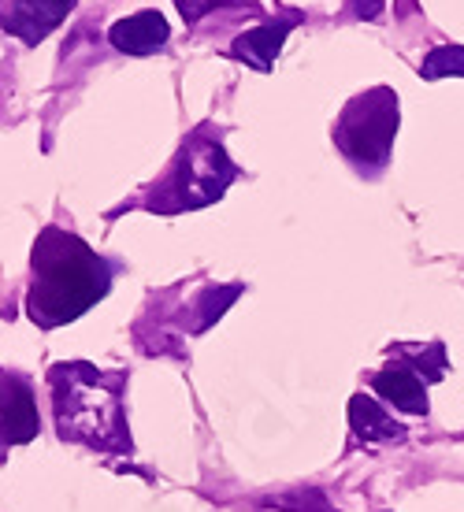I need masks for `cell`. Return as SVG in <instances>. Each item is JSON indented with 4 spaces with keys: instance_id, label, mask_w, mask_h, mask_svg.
<instances>
[{
    "instance_id": "1",
    "label": "cell",
    "mask_w": 464,
    "mask_h": 512,
    "mask_svg": "<svg viewBox=\"0 0 464 512\" xmlns=\"http://www.w3.org/2000/svg\"><path fill=\"white\" fill-rule=\"evenodd\" d=\"M30 268H34V282L26 294V312L45 331L90 312L112 286L108 260L93 253L78 234H67L60 227L41 231Z\"/></svg>"
},
{
    "instance_id": "2",
    "label": "cell",
    "mask_w": 464,
    "mask_h": 512,
    "mask_svg": "<svg viewBox=\"0 0 464 512\" xmlns=\"http://www.w3.org/2000/svg\"><path fill=\"white\" fill-rule=\"evenodd\" d=\"M49 383L60 438L101 449H130V438L123 431V412H119L123 375H104L78 360V364L52 368Z\"/></svg>"
},
{
    "instance_id": "3",
    "label": "cell",
    "mask_w": 464,
    "mask_h": 512,
    "mask_svg": "<svg viewBox=\"0 0 464 512\" xmlns=\"http://www.w3.org/2000/svg\"><path fill=\"white\" fill-rule=\"evenodd\" d=\"M238 167L231 164V156L223 153L220 141L194 134L190 145L179 153V160L171 164L168 179L160 182L149 197L153 212H190V208H205L212 201H220L223 190L234 182Z\"/></svg>"
},
{
    "instance_id": "4",
    "label": "cell",
    "mask_w": 464,
    "mask_h": 512,
    "mask_svg": "<svg viewBox=\"0 0 464 512\" xmlns=\"http://www.w3.org/2000/svg\"><path fill=\"white\" fill-rule=\"evenodd\" d=\"M398 134V93L387 86L353 97L335 123V145L353 164L383 167Z\"/></svg>"
},
{
    "instance_id": "5",
    "label": "cell",
    "mask_w": 464,
    "mask_h": 512,
    "mask_svg": "<svg viewBox=\"0 0 464 512\" xmlns=\"http://www.w3.org/2000/svg\"><path fill=\"white\" fill-rule=\"evenodd\" d=\"M375 394L390 401L394 409L409 416H427V379L420 375L413 360H390L383 372L372 379Z\"/></svg>"
},
{
    "instance_id": "6",
    "label": "cell",
    "mask_w": 464,
    "mask_h": 512,
    "mask_svg": "<svg viewBox=\"0 0 464 512\" xmlns=\"http://www.w3.org/2000/svg\"><path fill=\"white\" fill-rule=\"evenodd\" d=\"M297 26V15H286V19H271V23H260L253 30H245L238 38L231 41V56L242 60L245 67H253L260 75H268L275 56L283 52L290 30Z\"/></svg>"
},
{
    "instance_id": "7",
    "label": "cell",
    "mask_w": 464,
    "mask_h": 512,
    "mask_svg": "<svg viewBox=\"0 0 464 512\" xmlns=\"http://www.w3.org/2000/svg\"><path fill=\"white\" fill-rule=\"evenodd\" d=\"M38 435V405L34 390L26 379L8 375V383L0 386V446L8 442H30Z\"/></svg>"
},
{
    "instance_id": "8",
    "label": "cell",
    "mask_w": 464,
    "mask_h": 512,
    "mask_svg": "<svg viewBox=\"0 0 464 512\" xmlns=\"http://www.w3.org/2000/svg\"><path fill=\"white\" fill-rule=\"evenodd\" d=\"M75 8V0H15V8L4 15V30L23 38L26 45H38L49 38L56 26L64 23V15Z\"/></svg>"
},
{
    "instance_id": "9",
    "label": "cell",
    "mask_w": 464,
    "mask_h": 512,
    "mask_svg": "<svg viewBox=\"0 0 464 512\" xmlns=\"http://www.w3.org/2000/svg\"><path fill=\"white\" fill-rule=\"evenodd\" d=\"M168 34H171V26L160 12H138V15H127V19L112 23L108 41H112L119 52H127V56H149V52L164 49Z\"/></svg>"
},
{
    "instance_id": "10",
    "label": "cell",
    "mask_w": 464,
    "mask_h": 512,
    "mask_svg": "<svg viewBox=\"0 0 464 512\" xmlns=\"http://www.w3.org/2000/svg\"><path fill=\"white\" fill-rule=\"evenodd\" d=\"M349 427H353V435L361 438V442H394V438H405V427L390 420L387 409L364 394H357L349 401Z\"/></svg>"
},
{
    "instance_id": "11",
    "label": "cell",
    "mask_w": 464,
    "mask_h": 512,
    "mask_svg": "<svg viewBox=\"0 0 464 512\" xmlns=\"http://www.w3.org/2000/svg\"><path fill=\"white\" fill-rule=\"evenodd\" d=\"M420 75L424 78H464V45H435V49L424 56V64H420Z\"/></svg>"
},
{
    "instance_id": "12",
    "label": "cell",
    "mask_w": 464,
    "mask_h": 512,
    "mask_svg": "<svg viewBox=\"0 0 464 512\" xmlns=\"http://www.w3.org/2000/svg\"><path fill=\"white\" fill-rule=\"evenodd\" d=\"M175 4H179L182 15H186V19L194 23V19H201L205 12H212L216 4H231V0H175Z\"/></svg>"
},
{
    "instance_id": "13",
    "label": "cell",
    "mask_w": 464,
    "mask_h": 512,
    "mask_svg": "<svg viewBox=\"0 0 464 512\" xmlns=\"http://www.w3.org/2000/svg\"><path fill=\"white\" fill-rule=\"evenodd\" d=\"M349 12L357 19H379L383 15V0H349Z\"/></svg>"
}]
</instances>
